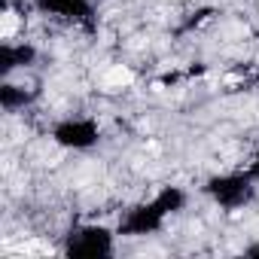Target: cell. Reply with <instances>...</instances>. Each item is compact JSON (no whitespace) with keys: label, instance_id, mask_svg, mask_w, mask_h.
Wrapping results in <instances>:
<instances>
[{"label":"cell","instance_id":"obj_1","mask_svg":"<svg viewBox=\"0 0 259 259\" xmlns=\"http://www.w3.org/2000/svg\"><path fill=\"white\" fill-rule=\"evenodd\" d=\"M132 82H135V73L128 67H122V64H116V67H110L104 73V85L107 89H122V85H132Z\"/></svg>","mask_w":259,"mask_h":259},{"label":"cell","instance_id":"obj_2","mask_svg":"<svg viewBox=\"0 0 259 259\" xmlns=\"http://www.w3.org/2000/svg\"><path fill=\"white\" fill-rule=\"evenodd\" d=\"M16 28H19V16H16L13 10H7L4 16H0V37L10 40V37L16 34Z\"/></svg>","mask_w":259,"mask_h":259}]
</instances>
